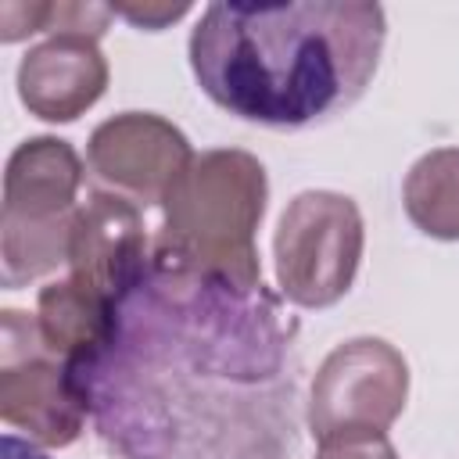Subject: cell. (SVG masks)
Wrapping results in <instances>:
<instances>
[{
    "instance_id": "obj_9",
    "label": "cell",
    "mask_w": 459,
    "mask_h": 459,
    "mask_svg": "<svg viewBox=\"0 0 459 459\" xmlns=\"http://www.w3.org/2000/svg\"><path fill=\"white\" fill-rule=\"evenodd\" d=\"M151 265L154 251L147 247L140 208L118 194L93 190L72 222L68 276L126 305L151 276Z\"/></svg>"
},
{
    "instance_id": "obj_13",
    "label": "cell",
    "mask_w": 459,
    "mask_h": 459,
    "mask_svg": "<svg viewBox=\"0 0 459 459\" xmlns=\"http://www.w3.org/2000/svg\"><path fill=\"white\" fill-rule=\"evenodd\" d=\"M316 459H398L387 434H341L319 441Z\"/></svg>"
},
{
    "instance_id": "obj_3",
    "label": "cell",
    "mask_w": 459,
    "mask_h": 459,
    "mask_svg": "<svg viewBox=\"0 0 459 459\" xmlns=\"http://www.w3.org/2000/svg\"><path fill=\"white\" fill-rule=\"evenodd\" d=\"M269 201L265 165L240 147L194 154L161 201L154 265L208 276L240 290L265 287L255 233Z\"/></svg>"
},
{
    "instance_id": "obj_14",
    "label": "cell",
    "mask_w": 459,
    "mask_h": 459,
    "mask_svg": "<svg viewBox=\"0 0 459 459\" xmlns=\"http://www.w3.org/2000/svg\"><path fill=\"white\" fill-rule=\"evenodd\" d=\"M50 7L54 4H25V0L0 4V39L4 43H18V39H29L36 32H47Z\"/></svg>"
},
{
    "instance_id": "obj_12",
    "label": "cell",
    "mask_w": 459,
    "mask_h": 459,
    "mask_svg": "<svg viewBox=\"0 0 459 459\" xmlns=\"http://www.w3.org/2000/svg\"><path fill=\"white\" fill-rule=\"evenodd\" d=\"M409 222L434 240H459V147L427 151L402 186Z\"/></svg>"
},
{
    "instance_id": "obj_16",
    "label": "cell",
    "mask_w": 459,
    "mask_h": 459,
    "mask_svg": "<svg viewBox=\"0 0 459 459\" xmlns=\"http://www.w3.org/2000/svg\"><path fill=\"white\" fill-rule=\"evenodd\" d=\"M4 459H47L43 448H36L32 441L25 437H14V434H4Z\"/></svg>"
},
{
    "instance_id": "obj_7",
    "label": "cell",
    "mask_w": 459,
    "mask_h": 459,
    "mask_svg": "<svg viewBox=\"0 0 459 459\" xmlns=\"http://www.w3.org/2000/svg\"><path fill=\"white\" fill-rule=\"evenodd\" d=\"M409 398V362L384 337L341 341L316 369L308 430L316 441L341 434H387Z\"/></svg>"
},
{
    "instance_id": "obj_5",
    "label": "cell",
    "mask_w": 459,
    "mask_h": 459,
    "mask_svg": "<svg viewBox=\"0 0 459 459\" xmlns=\"http://www.w3.org/2000/svg\"><path fill=\"white\" fill-rule=\"evenodd\" d=\"M366 247L362 212L348 194L305 190L298 194L273 237L276 287L298 308L337 305L359 273Z\"/></svg>"
},
{
    "instance_id": "obj_10",
    "label": "cell",
    "mask_w": 459,
    "mask_h": 459,
    "mask_svg": "<svg viewBox=\"0 0 459 459\" xmlns=\"http://www.w3.org/2000/svg\"><path fill=\"white\" fill-rule=\"evenodd\" d=\"M108 57L93 36H47L18 61V100L43 122H75L108 90Z\"/></svg>"
},
{
    "instance_id": "obj_1",
    "label": "cell",
    "mask_w": 459,
    "mask_h": 459,
    "mask_svg": "<svg viewBox=\"0 0 459 459\" xmlns=\"http://www.w3.org/2000/svg\"><path fill=\"white\" fill-rule=\"evenodd\" d=\"M290 333L265 287L151 265L86 373L104 441L122 459H280L294 430Z\"/></svg>"
},
{
    "instance_id": "obj_2",
    "label": "cell",
    "mask_w": 459,
    "mask_h": 459,
    "mask_svg": "<svg viewBox=\"0 0 459 459\" xmlns=\"http://www.w3.org/2000/svg\"><path fill=\"white\" fill-rule=\"evenodd\" d=\"M384 39L380 4H208L190 32V68L222 111L301 129L366 93Z\"/></svg>"
},
{
    "instance_id": "obj_6",
    "label": "cell",
    "mask_w": 459,
    "mask_h": 459,
    "mask_svg": "<svg viewBox=\"0 0 459 459\" xmlns=\"http://www.w3.org/2000/svg\"><path fill=\"white\" fill-rule=\"evenodd\" d=\"M86 380L57 359L22 308L0 312V416L36 448H68L90 416Z\"/></svg>"
},
{
    "instance_id": "obj_4",
    "label": "cell",
    "mask_w": 459,
    "mask_h": 459,
    "mask_svg": "<svg viewBox=\"0 0 459 459\" xmlns=\"http://www.w3.org/2000/svg\"><path fill=\"white\" fill-rule=\"evenodd\" d=\"M82 176L79 151L61 136H29L11 151L0 208L4 287H25L57 265H68Z\"/></svg>"
},
{
    "instance_id": "obj_11",
    "label": "cell",
    "mask_w": 459,
    "mask_h": 459,
    "mask_svg": "<svg viewBox=\"0 0 459 459\" xmlns=\"http://www.w3.org/2000/svg\"><path fill=\"white\" fill-rule=\"evenodd\" d=\"M118 323H122V305L79 283L75 276H61L47 283L36 298V326L43 344L57 359H65L82 380L115 344Z\"/></svg>"
},
{
    "instance_id": "obj_8",
    "label": "cell",
    "mask_w": 459,
    "mask_h": 459,
    "mask_svg": "<svg viewBox=\"0 0 459 459\" xmlns=\"http://www.w3.org/2000/svg\"><path fill=\"white\" fill-rule=\"evenodd\" d=\"M190 161L194 151L186 133L154 111L111 115L86 140L90 179L136 208L161 204Z\"/></svg>"
},
{
    "instance_id": "obj_15",
    "label": "cell",
    "mask_w": 459,
    "mask_h": 459,
    "mask_svg": "<svg viewBox=\"0 0 459 459\" xmlns=\"http://www.w3.org/2000/svg\"><path fill=\"white\" fill-rule=\"evenodd\" d=\"M111 11H115V18H126L136 29L158 32V29H169L172 22H179L190 11V4H111Z\"/></svg>"
}]
</instances>
